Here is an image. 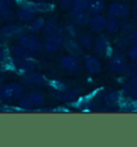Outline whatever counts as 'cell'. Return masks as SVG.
I'll list each match as a JSON object with an SVG mask.
<instances>
[{"label": "cell", "mask_w": 137, "mask_h": 147, "mask_svg": "<svg viewBox=\"0 0 137 147\" xmlns=\"http://www.w3.org/2000/svg\"><path fill=\"white\" fill-rule=\"evenodd\" d=\"M2 75H3V69H2L1 67H0V78L2 77Z\"/></svg>", "instance_id": "cell-40"}, {"label": "cell", "mask_w": 137, "mask_h": 147, "mask_svg": "<svg viewBox=\"0 0 137 147\" xmlns=\"http://www.w3.org/2000/svg\"><path fill=\"white\" fill-rule=\"evenodd\" d=\"M63 47L65 48V50H67L70 55L79 57V55H82V47L78 44L77 40L64 38V44H63Z\"/></svg>", "instance_id": "cell-18"}, {"label": "cell", "mask_w": 137, "mask_h": 147, "mask_svg": "<svg viewBox=\"0 0 137 147\" xmlns=\"http://www.w3.org/2000/svg\"><path fill=\"white\" fill-rule=\"evenodd\" d=\"M122 98V94L119 91H112V92L108 93L104 96V102L106 106L111 107V106H116V105H120Z\"/></svg>", "instance_id": "cell-20"}, {"label": "cell", "mask_w": 137, "mask_h": 147, "mask_svg": "<svg viewBox=\"0 0 137 147\" xmlns=\"http://www.w3.org/2000/svg\"><path fill=\"white\" fill-rule=\"evenodd\" d=\"M0 47H3V40H2V36L0 35Z\"/></svg>", "instance_id": "cell-39"}, {"label": "cell", "mask_w": 137, "mask_h": 147, "mask_svg": "<svg viewBox=\"0 0 137 147\" xmlns=\"http://www.w3.org/2000/svg\"><path fill=\"white\" fill-rule=\"evenodd\" d=\"M132 15H133L134 19H136V20H137V7H134L133 12H132Z\"/></svg>", "instance_id": "cell-37"}, {"label": "cell", "mask_w": 137, "mask_h": 147, "mask_svg": "<svg viewBox=\"0 0 137 147\" xmlns=\"http://www.w3.org/2000/svg\"><path fill=\"white\" fill-rule=\"evenodd\" d=\"M120 30H122V32L125 35L131 33L132 31L136 30V25L132 20L129 19H123L122 22H120Z\"/></svg>", "instance_id": "cell-28"}, {"label": "cell", "mask_w": 137, "mask_h": 147, "mask_svg": "<svg viewBox=\"0 0 137 147\" xmlns=\"http://www.w3.org/2000/svg\"><path fill=\"white\" fill-rule=\"evenodd\" d=\"M37 7L34 3H30V2H25V3L20 4L16 11V17L19 22H31L32 19L37 16Z\"/></svg>", "instance_id": "cell-4"}, {"label": "cell", "mask_w": 137, "mask_h": 147, "mask_svg": "<svg viewBox=\"0 0 137 147\" xmlns=\"http://www.w3.org/2000/svg\"><path fill=\"white\" fill-rule=\"evenodd\" d=\"M130 13V7L122 1L111 2L107 7V14L116 18H124Z\"/></svg>", "instance_id": "cell-6"}, {"label": "cell", "mask_w": 137, "mask_h": 147, "mask_svg": "<svg viewBox=\"0 0 137 147\" xmlns=\"http://www.w3.org/2000/svg\"><path fill=\"white\" fill-rule=\"evenodd\" d=\"M14 17V13L11 5L0 2V18L2 22H10Z\"/></svg>", "instance_id": "cell-24"}, {"label": "cell", "mask_w": 137, "mask_h": 147, "mask_svg": "<svg viewBox=\"0 0 137 147\" xmlns=\"http://www.w3.org/2000/svg\"><path fill=\"white\" fill-rule=\"evenodd\" d=\"M48 85L50 86V88L56 91V92H59V93H62L64 92L65 90H67V84L65 82H62V81L60 80H54V81H48Z\"/></svg>", "instance_id": "cell-30"}, {"label": "cell", "mask_w": 137, "mask_h": 147, "mask_svg": "<svg viewBox=\"0 0 137 147\" xmlns=\"http://www.w3.org/2000/svg\"><path fill=\"white\" fill-rule=\"evenodd\" d=\"M127 55L132 61H137V44H132L129 47Z\"/></svg>", "instance_id": "cell-32"}, {"label": "cell", "mask_w": 137, "mask_h": 147, "mask_svg": "<svg viewBox=\"0 0 137 147\" xmlns=\"http://www.w3.org/2000/svg\"><path fill=\"white\" fill-rule=\"evenodd\" d=\"M0 2H2L4 4H7V5H13L15 3V0H0Z\"/></svg>", "instance_id": "cell-36"}, {"label": "cell", "mask_w": 137, "mask_h": 147, "mask_svg": "<svg viewBox=\"0 0 137 147\" xmlns=\"http://www.w3.org/2000/svg\"><path fill=\"white\" fill-rule=\"evenodd\" d=\"M127 64L125 57L121 53V52H117V53H112L109 60V68H110L114 73H122L124 69L125 65Z\"/></svg>", "instance_id": "cell-11"}, {"label": "cell", "mask_w": 137, "mask_h": 147, "mask_svg": "<svg viewBox=\"0 0 137 147\" xmlns=\"http://www.w3.org/2000/svg\"><path fill=\"white\" fill-rule=\"evenodd\" d=\"M7 58V51L4 50L3 47H0V62H3Z\"/></svg>", "instance_id": "cell-35"}, {"label": "cell", "mask_w": 137, "mask_h": 147, "mask_svg": "<svg viewBox=\"0 0 137 147\" xmlns=\"http://www.w3.org/2000/svg\"><path fill=\"white\" fill-rule=\"evenodd\" d=\"M79 34V31L77 29V26H75L74 24L67 25L63 28V37L64 38H71V40H76L77 35Z\"/></svg>", "instance_id": "cell-25"}, {"label": "cell", "mask_w": 137, "mask_h": 147, "mask_svg": "<svg viewBox=\"0 0 137 147\" xmlns=\"http://www.w3.org/2000/svg\"><path fill=\"white\" fill-rule=\"evenodd\" d=\"M137 73V63L136 62H132V63H127L124 67V69L122 70V74L123 75H125V76H133L135 74Z\"/></svg>", "instance_id": "cell-31"}, {"label": "cell", "mask_w": 137, "mask_h": 147, "mask_svg": "<svg viewBox=\"0 0 137 147\" xmlns=\"http://www.w3.org/2000/svg\"><path fill=\"white\" fill-rule=\"evenodd\" d=\"M123 91L127 93L129 95L133 94L134 92L137 91V74L131 76L130 79H127L124 85H123Z\"/></svg>", "instance_id": "cell-26"}, {"label": "cell", "mask_w": 137, "mask_h": 147, "mask_svg": "<svg viewBox=\"0 0 137 147\" xmlns=\"http://www.w3.org/2000/svg\"><path fill=\"white\" fill-rule=\"evenodd\" d=\"M60 66L69 73H78L80 69V63L76 55L69 53L62 57V59L60 60Z\"/></svg>", "instance_id": "cell-7"}, {"label": "cell", "mask_w": 137, "mask_h": 147, "mask_svg": "<svg viewBox=\"0 0 137 147\" xmlns=\"http://www.w3.org/2000/svg\"><path fill=\"white\" fill-rule=\"evenodd\" d=\"M43 34L45 37L52 36V35H62L63 28H61L59 22L55 18H50L45 22V25L43 27Z\"/></svg>", "instance_id": "cell-12"}, {"label": "cell", "mask_w": 137, "mask_h": 147, "mask_svg": "<svg viewBox=\"0 0 137 147\" xmlns=\"http://www.w3.org/2000/svg\"><path fill=\"white\" fill-rule=\"evenodd\" d=\"M34 2H43V1H46V0H32Z\"/></svg>", "instance_id": "cell-41"}, {"label": "cell", "mask_w": 137, "mask_h": 147, "mask_svg": "<svg viewBox=\"0 0 137 147\" xmlns=\"http://www.w3.org/2000/svg\"><path fill=\"white\" fill-rule=\"evenodd\" d=\"M12 64L16 69L27 73L30 70H33L35 68V64L32 59H15L12 58Z\"/></svg>", "instance_id": "cell-15"}, {"label": "cell", "mask_w": 137, "mask_h": 147, "mask_svg": "<svg viewBox=\"0 0 137 147\" xmlns=\"http://www.w3.org/2000/svg\"><path fill=\"white\" fill-rule=\"evenodd\" d=\"M22 33H25V28L17 24H7L0 28V35L4 38L18 37Z\"/></svg>", "instance_id": "cell-9"}, {"label": "cell", "mask_w": 137, "mask_h": 147, "mask_svg": "<svg viewBox=\"0 0 137 147\" xmlns=\"http://www.w3.org/2000/svg\"><path fill=\"white\" fill-rule=\"evenodd\" d=\"M73 2H74V0H59L60 7L62 9H70Z\"/></svg>", "instance_id": "cell-34"}, {"label": "cell", "mask_w": 137, "mask_h": 147, "mask_svg": "<svg viewBox=\"0 0 137 147\" xmlns=\"http://www.w3.org/2000/svg\"><path fill=\"white\" fill-rule=\"evenodd\" d=\"M17 43L31 52H39L44 48V44L40 38L32 34L22 33L17 37Z\"/></svg>", "instance_id": "cell-3"}, {"label": "cell", "mask_w": 137, "mask_h": 147, "mask_svg": "<svg viewBox=\"0 0 137 147\" xmlns=\"http://www.w3.org/2000/svg\"><path fill=\"white\" fill-rule=\"evenodd\" d=\"M91 18V14L88 11L84 12H72L70 13V19L72 24H74L77 27L88 26Z\"/></svg>", "instance_id": "cell-13"}, {"label": "cell", "mask_w": 137, "mask_h": 147, "mask_svg": "<svg viewBox=\"0 0 137 147\" xmlns=\"http://www.w3.org/2000/svg\"><path fill=\"white\" fill-rule=\"evenodd\" d=\"M45 25V20L43 17H34L31 22H30L29 26H28V30L33 32V33H37L39 31L43 30V27Z\"/></svg>", "instance_id": "cell-27"}, {"label": "cell", "mask_w": 137, "mask_h": 147, "mask_svg": "<svg viewBox=\"0 0 137 147\" xmlns=\"http://www.w3.org/2000/svg\"><path fill=\"white\" fill-rule=\"evenodd\" d=\"M45 98L41 93L30 92L24 95L18 99V106L24 109H33V108L41 107L44 103Z\"/></svg>", "instance_id": "cell-2"}, {"label": "cell", "mask_w": 137, "mask_h": 147, "mask_svg": "<svg viewBox=\"0 0 137 147\" xmlns=\"http://www.w3.org/2000/svg\"><path fill=\"white\" fill-rule=\"evenodd\" d=\"M131 96H132V98L135 100H137V91L136 92H134L133 94H131Z\"/></svg>", "instance_id": "cell-38"}, {"label": "cell", "mask_w": 137, "mask_h": 147, "mask_svg": "<svg viewBox=\"0 0 137 147\" xmlns=\"http://www.w3.org/2000/svg\"><path fill=\"white\" fill-rule=\"evenodd\" d=\"M105 30L107 31L109 34L118 33L120 30V22L118 18L109 16L106 18V25H105Z\"/></svg>", "instance_id": "cell-23"}, {"label": "cell", "mask_w": 137, "mask_h": 147, "mask_svg": "<svg viewBox=\"0 0 137 147\" xmlns=\"http://www.w3.org/2000/svg\"><path fill=\"white\" fill-rule=\"evenodd\" d=\"M135 2H136V3H137V0H135Z\"/></svg>", "instance_id": "cell-42"}, {"label": "cell", "mask_w": 137, "mask_h": 147, "mask_svg": "<svg viewBox=\"0 0 137 147\" xmlns=\"http://www.w3.org/2000/svg\"><path fill=\"white\" fill-rule=\"evenodd\" d=\"M22 81L29 85H35V86H43L48 84V79L44 75L37 70H30L24 74Z\"/></svg>", "instance_id": "cell-5"}, {"label": "cell", "mask_w": 137, "mask_h": 147, "mask_svg": "<svg viewBox=\"0 0 137 147\" xmlns=\"http://www.w3.org/2000/svg\"><path fill=\"white\" fill-rule=\"evenodd\" d=\"M126 36V40L129 42V44L132 45V44H137V29L132 31L131 33H129Z\"/></svg>", "instance_id": "cell-33"}, {"label": "cell", "mask_w": 137, "mask_h": 147, "mask_svg": "<svg viewBox=\"0 0 137 147\" xmlns=\"http://www.w3.org/2000/svg\"><path fill=\"white\" fill-rule=\"evenodd\" d=\"M10 53L12 58H15V59H32L33 58V52L27 50L26 48H24L19 44L13 45L10 48Z\"/></svg>", "instance_id": "cell-16"}, {"label": "cell", "mask_w": 137, "mask_h": 147, "mask_svg": "<svg viewBox=\"0 0 137 147\" xmlns=\"http://www.w3.org/2000/svg\"><path fill=\"white\" fill-rule=\"evenodd\" d=\"M77 42L82 48L85 49H91L94 45V38L90 33H79L77 35Z\"/></svg>", "instance_id": "cell-21"}, {"label": "cell", "mask_w": 137, "mask_h": 147, "mask_svg": "<svg viewBox=\"0 0 137 147\" xmlns=\"http://www.w3.org/2000/svg\"><path fill=\"white\" fill-rule=\"evenodd\" d=\"M44 48L49 52H57L63 47L64 44V37L62 35H52L46 36L44 42Z\"/></svg>", "instance_id": "cell-10"}, {"label": "cell", "mask_w": 137, "mask_h": 147, "mask_svg": "<svg viewBox=\"0 0 137 147\" xmlns=\"http://www.w3.org/2000/svg\"><path fill=\"white\" fill-rule=\"evenodd\" d=\"M88 0H74L71 7L72 12H84L88 10Z\"/></svg>", "instance_id": "cell-29"}, {"label": "cell", "mask_w": 137, "mask_h": 147, "mask_svg": "<svg viewBox=\"0 0 137 147\" xmlns=\"http://www.w3.org/2000/svg\"><path fill=\"white\" fill-rule=\"evenodd\" d=\"M88 10L91 15L94 14H101V12H103L105 7V1L104 0H88Z\"/></svg>", "instance_id": "cell-22"}, {"label": "cell", "mask_w": 137, "mask_h": 147, "mask_svg": "<svg viewBox=\"0 0 137 147\" xmlns=\"http://www.w3.org/2000/svg\"><path fill=\"white\" fill-rule=\"evenodd\" d=\"M82 93V90L79 88H71L65 90L58 96V99L63 100V101H73L76 100Z\"/></svg>", "instance_id": "cell-19"}, {"label": "cell", "mask_w": 137, "mask_h": 147, "mask_svg": "<svg viewBox=\"0 0 137 147\" xmlns=\"http://www.w3.org/2000/svg\"><path fill=\"white\" fill-rule=\"evenodd\" d=\"M93 50L99 55H107L110 50V40L107 35L101 34L94 40Z\"/></svg>", "instance_id": "cell-8"}, {"label": "cell", "mask_w": 137, "mask_h": 147, "mask_svg": "<svg viewBox=\"0 0 137 147\" xmlns=\"http://www.w3.org/2000/svg\"><path fill=\"white\" fill-rule=\"evenodd\" d=\"M24 86L18 82H9L0 88V99L4 101H14L18 100L24 95Z\"/></svg>", "instance_id": "cell-1"}, {"label": "cell", "mask_w": 137, "mask_h": 147, "mask_svg": "<svg viewBox=\"0 0 137 147\" xmlns=\"http://www.w3.org/2000/svg\"><path fill=\"white\" fill-rule=\"evenodd\" d=\"M105 25H106V17L101 14H94L91 16L89 22L90 29L94 32H101L105 30Z\"/></svg>", "instance_id": "cell-17"}, {"label": "cell", "mask_w": 137, "mask_h": 147, "mask_svg": "<svg viewBox=\"0 0 137 147\" xmlns=\"http://www.w3.org/2000/svg\"><path fill=\"white\" fill-rule=\"evenodd\" d=\"M84 66L90 74H99L102 71V64L94 55H87L84 58Z\"/></svg>", "instance_id": "cell-14"}]
</instances>
